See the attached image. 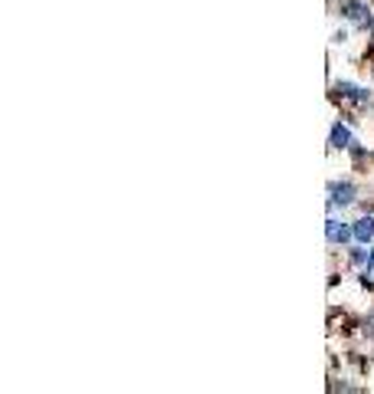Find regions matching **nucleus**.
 Wrapping results in <instances>:
<instances>
[{
    "mask_svg": "<svg viewBox=\"0 0 374 394\" xmlns=\"http://www.w3.org/2000/svg\"><path fill=\"white\" fill-rule=\"evenodd\" d=\"M355 237L361 243H371L374 240V220H371V217H365V220L355 223Z\"/></svg>",
    "mask_w": 374,
    "mask_h": 394,
    "instance_id": "f257e3e1",
    "label": "nucleus"
},
{
    "mask_svg": "<svg viewBox=\"0 0 374 394\" xmlns=\"http://www.w3.org/2000/svg\"><path fill=\"white\" fill-rule=\"evenodd\" d=\"M351 233H355V230H348V227H341L338 220H328V240H332V243H338V240H348Z\"/></svg>",
    "mask_w": 374,
    "mask_h": 394,
    "instance_id": "f03ea898",
    "label": "nucleus"
},
{
    "mask_svg": "<svg viewBox=\"0 0 374 394\" xmlns=\"http://www.w3.org/2000/svg\"><path fill=\"white\" fill-rule=\"evenodd\" d=\"M335 194L338 197H332V204H351V201H355V188H351V184H335Z\"/></svg>",
    "mask_w": 374,
    "mask_h": 394,
    "instance_id": "7ed1b4c3",
    "label": "nucleus"
},
{
    "mask_svg": "<svg viewBox=\"0 0 374 394\" xmlns=\"http://www.w3.org/2000/svg\"><path fill=\"white\" fill-rule=\"evenodd\" d=\"M348 142H351L348 129H341V125H335V129H332V145H335V148H348Z\"/></svg>",
    "mask_w": 374,
    "mask_h": 394,
    "instance_id": "20e7f679",
    "label": "nucleus"
}]
</instances>
